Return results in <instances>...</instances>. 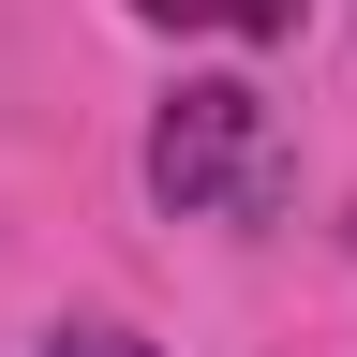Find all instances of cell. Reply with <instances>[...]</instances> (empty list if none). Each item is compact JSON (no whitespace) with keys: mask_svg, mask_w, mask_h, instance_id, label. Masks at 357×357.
Instances as JSON below:
<instances>
[{"mask_svg":"<svg viewBox=\"0 0 357 357\" xmlns=\"http://www.w3.org/2000/svg\"><path fill=\"white\" fill-rule=\"evenodd\" d=\"M149 194L178 223H253L283 194V134H268V89L238 75H178L164 119H149Z\"/></svg>","mask_w":357,"mask_h":357,"instance_id":"1","label":"cell"},{"mask_svg":"<svg viewBox=\"0 0 357 357\" xmlns=\"http://www.w3.org/2000/svg\"><path fill=\"white\" fill-rule=\"evenodd\" d=\"M149 30H238V45H283L298 30V0H134Z\"/></svg>","mask_w":357,"mask_h":357,"instance_id":"2","label":"cell"},{"mask_svg":"<svg viewBox=\"0 0 357 357\" xmlns=\"http://www.w3.org/2000/svg\"><path fill=\"white\" fill-rule=\"evenodd\" d=\"M45 357H164V342L119 328V312H60V328H45Z\"/></svg>","mask_w":357,"mask_h":357,"instance_id":"3","label":"cell"}]
</instances>
